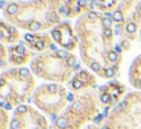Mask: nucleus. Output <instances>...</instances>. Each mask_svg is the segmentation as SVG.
Returning a JSON list of instances; mask_svg holds the SVG:
<instances>
[{"instance_id": "f257e3e1", "label": "nucleus", "mask_w": 141, "mask_h": 129, "mask_svg": "<svg viewBox=\"0 0 141 129\" xmlns=\"http://www.w3.org/2000/svg\"><path fill=\"white\" fill-rule=\"evenodd\" d=\"M17 11H18V6L15 5V3H11V5H8V8H6V12H8L9 15L17 14Z\"/></svg>"}, {"instance_id": "f03ea898", "label": "nucleus", "mask_w": 141, "mask_h": 129, "mask_svg": "<svg viewBox=\"0 0 141 129\" xmlns=\"http://www.w3.org/2000/svg\"><path fill=\"white\" fill-rule=\"evenodd\" d=\"M126 31L129 32V34H135V32H136V24H135V23L126 24Z\"/></svg>"}, {"instance_id": "7ed1b4c3", "label": "nucleus", "mask_w": 141, "mask_h": 129, "mask_svg": "<svg viewBox=\"0 0 141 129\" xmlns=\"http://www.w3.org/2000/svg\"><path fill=\"white\" fill-rule=\"evenodd\" d=\"M111 97H112L111 94H108V93H103V94H102V97H100V100H102V103H106V105H108V103L111 102Z\"/></svg>"}, {"instance_id": "20e7f679", "label": "nucleus", "mask_w": 141, "mask_h": 129, "mask_svg": "<svg viewBox=\"0 0 141 129\" xmlns=\"http://www.w3.org/2000/svg\"><path fill=\"white\" fill-rule=\"evenodd\" d=\"M108 61H111V62H115V61H118V56H117V53H115V52H109V53H108Z\"/></svg>"}, {"instance_id": "39448f33", "label": "nucleus", "mask_w": 141, "mask_h": 129, "mask_svg": "<svg viewBox=\"0 0 141 129\" xmlns=\"http://www.w3.org/2000/svg\"><path fill=\"white\" fill-rule=\"evenodd\" d=\"M82 85H84V82H82L81 79H77V81H73V88H74V90L82 88Z\"/></svg>"}, {"instance_id": "423d86ee", "label": "nucleus", "mask_w": 141, "mask_h": 129, "mask_svg": "<svg viewBox=\"0 0 141 129\" xmlns=\"http://www.w3.org/2000/svg\"><path fill=\"white\" fill-rule=\"evenodd\" d=\"M91 70H93V72H99V70H100V64H99L97 61H94V62H91Z\"/></svg>"}, {"instance_id": "0eeeda50", "label": "nucleus", "mask_w": 141, "mask_h": 129, "mask_svg": "<svg viewBox=\"0 0 141 129\" xmlns=\"http://www.w3.org/2000/svg\"><path fill=\"white\" fill-rule=\"evenodd\" d=\"M29 27H30V31H38V29H40V23L38 21H32L30 24H29Z\"/></svg>"}, {"instance_id": "6e6552de", "label": "nucleus", "mask_w": 141, "mask_h": 129, "mask_svg": "<svg viewBox=\"0 0 141 129\" xmlns=\"http://www.w3.org/2000/svg\"><path fill=\"white\" fill-rule=\"evenodd\" d=\"M24 40H26V41H29V43H32V44L35 43V36L32 35V34H27L26 36H24Z\"/></svg>"}, {"instance_id": "1a4fd4ad", "label": "nucleus", "mask_w": 141, "mask_h": 129, "mask_svg": "<svg viewBox=\"0 0 141 129\" xmlns=\"http://www.w3.org/2000/svg\"><path fill=\"white\" fill-rule=\"evenodd\" d=\"M114 20L121 21V20H123V14H121V12H115V14H114Z\"/></svg>"}, {"instance_id": "9d476101", "label": "nucleus", "mask_w": 141, "mask_h": 129, "mask_svg": "<svg viewBox=\"0 0 141 129\" xmlns=\"http://www.w3.org/2000/svg\"><path fill=\"white\" fill-rule=\"evenodd\" d=\"M34 46H35L36 49H44V41H35Z\"/></svg>"}, {"instance_id": "9b49d317", "label": "nucleus", "mask_w": 141, "mask_h": 129, "mask_svg": "<svg viewBox=\"0 0 141 129\" xmlns=\"http://www.w3.org/2000/svg\"><path fill=\"white\" fill-rule=\"evenodd\" d=\"M102 23H103V26H105L106 29H109V26H111V20H109V18H103Z\"/></svg>"}, {"instance_id": "f8f14e48", "label": "nucleus", "mask_w": 141, "mask_h": 129, "mask_svg": "<svg viewBox=\"0 0 141 129\" xmlns=\"http://www.w3.org/2000/svg\"><path fill=\"white\" fill-rule=\"evenodd\" d=\"M114 74H115L114 68H108V70H106V76H108V77H112Z\"/></svg>"}, {"instance_id": "ddd939ff", "label": "nucleus", "mask_w": 141, "mask_h": 129, "mask_svg": "<svg viewBox=\"0 0 141 129\" xmlns=\"http://www.w3.org/2000/svg\"><path fill=\"white\" fill-rule=\"evenodd\" d=\"M53 36H55V40H56V41H59V40H61V34H59V31H56V29H55V31H53Z\"/></svg>"}, {"instance_id": "4468645a", "label": "nucleus", "mask_w": 141, "mask_h": 129, "mask_svg": "<svg viewBox=\"0 0 141 129\" xmlns=\"http://www.w3.org/2000/svg\"><path fill=\"white\" fill-rule=\"evenodd\" d=\"M58 56H61V58H67V56H68V53L65 52V50H58Z\"/></svg>"}, {"instance_id": "2eb2a0df", "label": "nucleus", "mask_w": 141, "mask_h": 129, "mask_svg": "<svg viewBox=\"0 0 141 129\" xmlns=\"http://www.w3.org/2000/svg\"><path fill=\"white\" fill-rule=\"evenodd\" d=\"M20 73H21L23 77H27V76H29V70H27V68H21V70H20Z\"/></svg>"}, {"instance_id": "dca6fc26", "label": "nucleus", "mask_w": 141, "mask_h": 129, "mask_svg": "<svg viewBox=\"0 0 141 129\" xmlns=\"http://www.w3.org/2000/svg\"><path fill=\"white\" fill-rule=\"evenodd\" d=\"M105 36H112V32H111V29H105Z\"/></svg>"}, {"instance_id": "f3484780", "label": "nucleus", "mask_w": 141, "mask_h": 129, "mask_svg": "<svg viewBox=\"0 0 141 129\" xmlns=\"http://www.w3.org/2000/svg\"><path fill=\"white\" fill-rule=\"evenodd\" d=\"M88 17H90L91 20H96V18H97V14H96V12H90V15H88Z\"/></svg>"}, {"instance_id": "a211bd4d", "label": "nucleus", "mask_w": 141, "mask_h": 129, "mask_svg": "<svg viewBox=\"0 0 141 129\" xmlns=\"http://www.w3.org/2000/svg\"><path fill=\"white\" fill-rule=\"evenodd\" d=\"M114 50H115V53H120V52H121V47H120V46L117 44V46L114 47Z\"/></svg>"}, {"instance_id": "6ab92c4d", "label": "nucleus", "mask_w": 141, "mask_h": 129, "mask_svg": "<svg viewBox=\"0 0 141 129\" xmlns=\"http://www.w3.org/2000/svg\"><path fill=\"white\" fill-rule=\"evenodd\" d=\"M61 12H62V14H67V12H68V9H67V8H64V6H62V8H61Z\"/></svg>"}, {"instance_id": "aec40b11", "label": "nucleus", "mask_w": 141, "mask_h": 129, "mask_svg": "<svg viewBox=\"0 0 141 129\" xmlns=\"http://www.w3.org/2000/svg\"><path fill=\"white\" fill-rule=\"evenodd\" d=\"M5 5H6V3H5V2H3V0H2V2H0V8H3Z\"/></svg>"}, {"instance_id": "412c9836", "label": "nucleus", "mask_w": 141, "mask_h": 129, "mask_svg": "<svg viewBox=\"0 0 141 129\" xmlns=\"http://www.w3.org/2000/svg\"><path fill=\"white\" fill-rule=\"evenodd\" d=\"M86 129H100V128H96V126H90V128H86Z\"/></svg>"}, {"instance_id": "4be33fe9", "label": "nucleus", "mask_w": 141, "mask_h": 129, "mask_svg": "<svg viewBox=\"0 0 141 129\" xmlns=\"http://www.w3.org/2000/svg\"><path fill=\"white\" fill-rule=\"evenodd\" d=\"M2 65H3V61H2V59H0V67H2Z\"/></svg>"}, {"instance_id": "5701e85b", "label": "nucleus", "mask_w": 141, "mask_h": 129, "mask_svg": "<svg viewBox=\"0 0 141 129\" xmlns=\"http://www.w3.org/2000/svg\"><path fill=\"white\" fill-rule=\"evenodd\" d=\"M2 36H3V34H2V32H0V38H2Z\"/></svg>"}]
</instances>
